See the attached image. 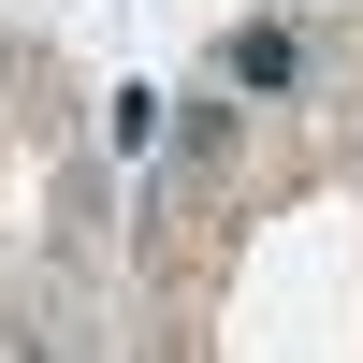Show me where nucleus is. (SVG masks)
Segmentation results:
<instances>
[{
	"mask_svg": "<svg viewBox=\"0 0 363 363\" xmlns=\"http://www.w3.org/2000/svg\"><path fill=\"white\" fill-rule=\"evenodd\" d=\"M233 87H291V29H247L233 44Z\"/></svg>",
	"mask_w": 363,
	"mask_h": 363,
	"instance_id": "obj_1",
	"label": "nucleus"
}]
</instances>
